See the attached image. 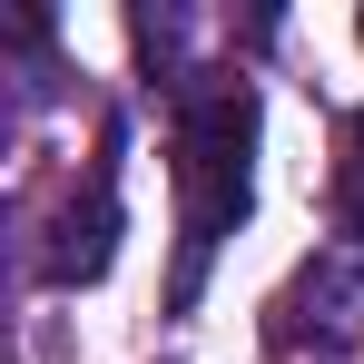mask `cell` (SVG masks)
I'll return each mask as SVG.
<instances>
[{"label": "cell", "mask_w": 364, "mask_h": 364, "mask_svg": "<svg viewBox=\"0 0 364 364\" xmlns=\"http://www.w3.org/2000/svg\"><path fill=\"white\" fill-rule=\"evenodd\" d=\"M246 148H256V99L246 89H217L197 99L178 128V187H187V256H178V305L197 296L217 237L246 217Z\"/></svg>", "instance_id": "cell-1"}, {"label": "cell", "mask_w": 364, "mask_h": 364, "mask_svg": "<svg viewBox=\"0 0 364 364\" xmlns=\"http://www.w3.org/2000/svg\"><path fill=\"white\" fill-rule=\"evenodd\" d=\"M296 315L315 345H355L364 335V246H325L296 276Z\"/></svg>", "instance_id": "cell-2"}, {"label": "cell", "mask_w": 364, "mask_h": 364, "mask_svg": "<svg viewBox=\"0 0 364 364\" xmlns=\"http://www.w3.org/2000/svg\"><path fill=\"white\" fill-rule=\"evenodd\" d=\"M109 256H119V197H109V187H89V207H69V217H60L50 286H99V276H109Z\"/></svg>", "instance_id": "cell-3"}, {"label": "cell", "mask_w": 364, "mask_h": 364, "mask_svg": "<svg viewBox=\"0 0 364 364\" xmlns=\"http://www.w3.org/2000/svg\"><path fill=\"white\" fill-rule=\"evenodd\" d=\"M345 217H355V237H364V168H355V187H345Z\"/></svg>", "instance_id": "cell-4"}, {"label": "cell", "mask_w": 364, "mask_h": 364, "mask_svg": "<svg viewBox=\"0 0 364 364\" xmlns=\"http://www.w3.org/2000/svg\"><path fill=\"white\" fill-rule=\"evenodd\" d=\"M355 158H364V109H355Z\"/></svg>", "instance_id": "cell-5"}]
</instances>
